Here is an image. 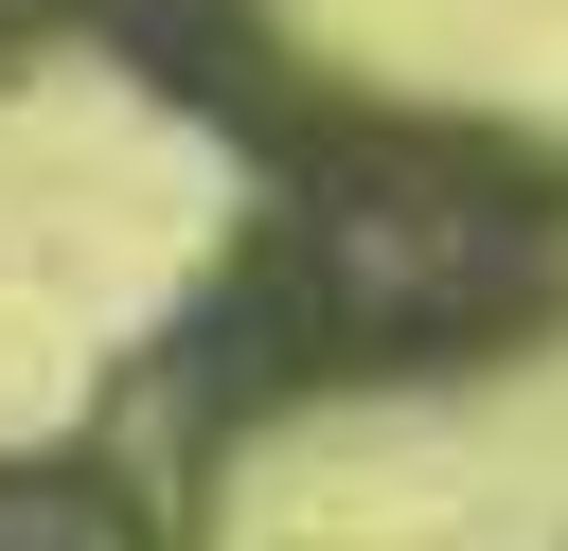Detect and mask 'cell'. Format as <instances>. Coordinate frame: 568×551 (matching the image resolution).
Masks as SVG:
<instances>
[{"instance_id":"1","label":"cell","mask_w":568,"mask_h":551,"mask_svg":"<svg viewBox=\"0 0 568 551\" xmlns=\"http://www.w3.org/2000/svg\"><path fill=\"white\" fill-rule=\"evenodd\" d=\"M550 284H568L550 196L515 160L390 142V124H284V213L213 284L178 373H213V427L266 391H320V373H462L515 320H550Z\"/></svg>"},{"instance_id":"2","label":"cell","mask_w":568,"mask_h":551,"mask_svg":"<svg viewBox=\"0 0 568 551\" xmlns=\"http://www.w3.org/2000/svg\"><path fill=\"white\" fill-rule=\"evenodd\" d=\"M0 551H160V515L106 444H18L0 462Z\"/></svg>"},{"instance_id":"3","label":"cell","mask_w":568,"mask_h":551,"mask_svg":"<svg viewBox=\"0 0 568 551\" xmlns=\"http://www.w3.org/2000/svg\"><path fill=\"white\" fill-rule=\"evenodd\" d=\"M53 18H89L106 53H142V71H160V89H195V107H248V89H266L248 0H53Z\"/></svg>"},{"instance_id":"4","label":"cell","mask_w":568,"mask_h":551,"mask_svg":"<svg viewBox=\"0 0 568 551\" xmlns=\"http://www.w3.org/2000/svg\"><path fill=\"white\" fill-rule=\"evenodd\" d=\"M36 18H53V0H0V71H18V53H36Z\"/></svg>"}]
</instances>
